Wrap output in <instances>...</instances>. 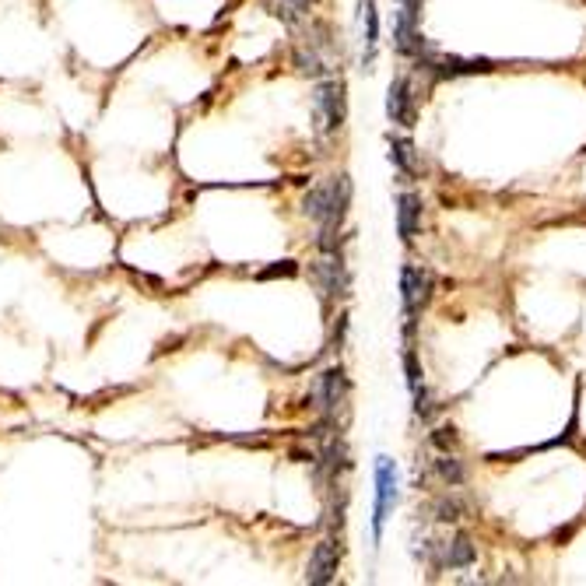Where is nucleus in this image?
<instances>
[{
	"label": "nucleus",
	"instance_id": "nucleus-1",
	"mask_svg": "<svg viewBox=\"0 0 586 586\" xmlns=\"http://www.w3.org/2000/svg\"><path fill=\"white\" fill-rule=\"evenodd\" d=\"M397 506V467L390 457L376 460V506H372V534L383 537V527Z\"/></svg>",
	"mask_w": 586,
	"mask_h": 586
},
{
	"label": "nucleus",
	"instance_id": "nucleus-2",
	"mask_svg": "<svg viewBox=\"0 0 586 586\" xmlns=\"http://www.w3.org/2000/svg\"><path fill=\"white\" fill-rule=\"evenodd\" d=\"M313 116L320 134H334L344 123V85L341 81H323L313 92Z\"/></svg>",
	"mask_w": 586,
	"mask_h": 586
},
{
	"label": "nucleus",
	"instance_id": "nucleus-3",
	"mask_svg": "<svg viewBox=\"0 0 586 586\" xmlns=\"http://www.w3.org/2000/svg\"><path fill=\"white\" fill-rule=\"evenodd\" d=\"M337 565H341V544H337L334 537H323V541L313 548V555H309L306 579L313 586L330 583V579L337 576Z\"/></svg>",
	"mask_w": 586,
	"mask_h": 586
},
{
	"label": "nucleus",
	"instance_id": "nucleus-4",
	"mask_svg": "<svg viewBox=\"0 0 586 586\" xmlns=\"http://www.w3.org/2000/svg\"><path fill=\"white\" fill-rule=\"evenodd\" d=\"M432 292V274L425 267H404L401 274V295H404V313L415 316L418 309L429 302Z\"/></svg>",
	"mask_w": 586,
	"mask_h": 586
},
{
	"label": "nucleus",
	"instance_id": "nucleus-5",
	"mask_svg": "<svg viewBox=\"0 0 586 586\" xmlns=\"http://www.w3.org/2000/svg\"><path fill=\"white\" fill-rule=\"evenodd\" d=\"M344 394H348V379H344V372H341V369H327V372H320V376H316V383H313V401L320 404L323 411L341 408Z\"/></svg>",
	"mask_w": 586,
	"mask_h": 586
},
{
	"label": "nucleus",
	"instance_id": "nucleus-6",
	"mask_svg": "<svg viewBox=\"0 0 586 586\" xmlns=\"http://www.w3.org/2000/svg\"><path fill=\"white\" fill-rule=\"evenodd\" d=\"M386 113L401 127H415V95H411V81L397 78L386 92Z\"/></svg>",
	"mask_w": 586,
	"mask_h": 586
},
{
	"label": "nucleus",
	"instance_id": "nucleus-7",
	"mask_svg": "<svg viewBox=\"0 0 586 586\" xmlns=\"http://www.w3.org/2000/svg\"><path fill=\"white\" fill-rule=\"evenodd\" d=\"M418 222H422V201L415 193H401V201H397V232H401V239H415Z\"/></svg>",
	"mask_w": 586,
	"mask_h": 586
},
{
	"label": "nucleus",
	"instance_id": "nucleus-8",
	"mask_svg": "<svg viewBox=\"0 0 586 586\" xmlns=\"http://www.w3.org/2000/svg\"><path fill=\"white\" fill-rule=\"evenodd\" d=\"M313 271H316V278H320V288L327 295H344V292H348V274H344V267H341V260H337V257L320 260Z\"/></svg>",
	"mask_w": 586,
	"mask_h": 586
},
{
	"label": "nucleus",
	"instance_id": "nucleus-9",
	"mask_svg": "<svg viewBox=\"0 0 586 586\" xmlns=\"http://www.w3.org/2000/svg\"><path fill=\"white\" fill-rule=\"evenodd\" d=\"M425 67H436L439 74H446V78H460V74H485L492 71V64L488 60H460V57H439L432 60V64Z\"/></svg>",
	"mask_w": 586,
	"mask_h": 586
},
{
	"label": "nucleus",
	"instance_id": "nucleus-10",
	"mask_svg": "<svg viewBox=\"0 0 586 586\" xmlns=\"http://www.w3.org/2000/svg\"><path fill=\"white\" fill-rule=\"evenodd\" d=\"M474 562V544L467 534H457L450 544L443 548V565H450V569H467V565Z\"/></svg>",
	"mask_w": 586,
	"mask_h": 586
},
{
	"label": "nucleus",
	"instance_id": "nucleus-11",
	"mask_svg": "<svg viewBox=\"0 0 586 586\" xmlns=\"http://www.w3.org/2000/svg\"><path fill=\"white\" fill-rule=\"evenodd\" d=\"M264 8L285 25H299L309 11V0H264Z\"/></svg>",
	"mask_w": 586,
	"mask_h": 586
},
{
	"label": "nucleus",
	"instance_id": "nucleus-12",
	"mask_svg": "<svg viewBox=\"0 0 586 586\" xmlns=\"http://www.w3.org/2000/svg\"><path fill=\"white\" fill-rule=\"evenodd\" d=\"M362 15H365V64H372V60H376V46H379L376 0H362Z\"/></svg>",
	"mask_w": 586,
	"mask_h": 586
},
{
	"label": "nucleus",
	"instance_id": "nucleus-13",
	"mask_svg": "<svg viewBox=\"0 0 586 586\" xmlns=\"http://www.w3.org/2000/svg\"><path fill=\"white\" fill-rule=\"evenodd\" d=\"M467 513H471V502H467L464 495H443V499L436 502L439 523H460Z\"/></svg>",
	"mask_w": 586,
	"mask_h": 586
},
{
	"label": "nucleus",
	"instance_id": "nucleus-14",
	"mask_svg": "<svg viewBox=\"0 0 586 586\" xmlns=\"http://www.w3.org/2000/svg\"><path fill=\"white\" fill-rule=\"evenodd\" d=\"M390 158H394V162L401 165L404 172H418V169H422V158L415 155V144H411V141H394V144H390Z\"/></svg>",
	"mask_w": 586,
	"mask_h": 586
},
{
	"label": "nucleus",
	"instance_id": "nucleus-15",
	"mask_svg": "<svg viewBox=\"0 0 586 586\" xmlns=\"http://www.w3.org/2000/svg\"><path fill=\"white\" fill-rule=\"evenodd\" d=\"M436 474H439V478H443L450 488L464 485V467H460V460H457V457H450V453H443V457L436 460Z\"/></svg>",
	"mask_w": 586,
	"mask_h": 586
},
{
	"label": "nucleus",
	"instance_id": "nucleus-16",
	"mask_svg": "<svg viewBox=\"0 0 586 586\" xmlns=\"http://www.w3.org/2000/svg\"><path fill=\"white\" fill-rule=\"evenodd\" d=\"M432 443H436L443 453H450L453 446H457V429H436L432 432Z\"/></svg>",
	"mask_w": 586,
	"mask_h": 586
},
{
	"label": "nucleus",
	"instance_id": "nucleus-17",
	"mask_svg": "<svg viewBox=\"0 0 586 586\" xmlns=\"http://www.w3.org/2000/svg\"><path fill=\"white\" fill-rule=\"evenodd\" d=\"M295 278V274H299V267H295V260H281V267H271V271H264L260 274V278Z\"/></svg>",
	"mask_w": 586,
	"mask_h": 586
},
{
	"label": "nucleus",
	"instance_id": "nucleus-18",
	"mask_svg": "<svg viewBox=\"0 0 586 586\" xmlns=\"http://www.w3.org/2000/svg\"><path fill=\"white\" fill-rule=\"evenodd\" d=\"M404 365H408V383H411V390H418L422 386V372H418V362H415V355H404Z\"/></svg>",
	"mask_w": 586,
	"mask_h": 586
}]
</instances>
